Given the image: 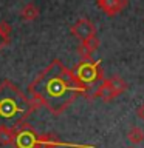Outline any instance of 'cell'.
Wrapping results in <instances>:
<instances>
[{
    "instance_id": "obj_1",
    "label": "cell",
    "mask_w": 144,
    "mask_h": 148,
    "mask_svg": "<svg viewBox=\"0 0 144 148\" xmlns=\"http://www.w3.org/2000/svg\"><path fill=\"white\" fill-rule=\"evenodd\" d=\"M85 88L59 59H54L37 77L28 85L30 99L34 108L44 106L53 116H60L79 96L88 97Z\"/></svg>"
},
{
    "instance_id": "obj_2",
    "label": "cell",
    "mask_w": 144,
    "mask_h": 148,
    "mask_svg": "<svg viewBox=\"0 0 144 148\" xmlns=\"http://www.w3.org/2000/svg\"><path fill=\"white\" fill-rule=\"evenodd\" d=\"M34 105L11 80L0 83V125L16 128L33 113Z\"/></svg>"
},
{
    "instance_id": "obj_3",
    "label": "cell",
    "mask_w": 144,
    "mask_h": 148,
    "mask_svg": "<svg viewBox=\"0 0 144 148\" xmlns=\"http://www.w3.org/2000/svg\"><path fill=\"white\" fill-rule=\"evenodd\" d=\"M73 73L79 83H82L88 90H91L93 85H96L98 82H102L105 79L101 63L93 59H81V62L74 65Z\"/></svg>"
},
{
    "instance_id": "obj_4",
    "label": "cell",
    "mask_w": 144,
    "mask_h": 148,
    "mask_svg": "<svg viewBox=\"0 0 144 148\" xmlns=\"http://www.w3.org/2000/svg\"><path fill=\"white\" fill-rule=\"evenodd\" d=\"M14 131H16V142H14L16 148H36L39 134L34 131L33 127L23 122L14 128Z\"/></svg>"
},
{
    "instance_id": "obj_5",
    "label": "cell",
    "mask_w": 144,
    "mask_h": 148,
    "mask_svg": "<svg viewBox=\"0 0 144 148\" xmlns=\"http://www.w3.org/2000/svg\"><path fill=\"white\" fill-rule=\"evenodd\" d=\"M70 32H71L78 40L85 42V40L90 39V37L96 36V26H95V23L91 20H88V18H79V20H76L74 25L70 28Z\"/></svg>"
},
{
    "instance_id": "obj_6",
    "label": "cell",
    "mask_w": 144,
    "mask_h": 148,
    "mask_svg": "<svg viewBox=\"0 0 144 148\" xmlns=\"http://www.w3.org/2000/svg\"><path fill=\"white\" fill-rule=\"evenodd\" d=\"M59 147H73V148H95V145H81V143H67L62 142L59 136L53 133L40 134L37 139L36 148H59Z\"/></svg>"
},
{
    "instance_id": "obj_7",
    "label": "cell",
    "mask_w": 144,
    "mask_h": 148,
    "mask_svg": "<svg viewBox=\"0 0 144 148\" xmlns=\"http://www.w3.org/2000/svg\"><path fill=\"white\" fill-rule=\"evenodd\" d=\"M96 5L105 16L115 17L127 6V0H96Z\"/></svg>"
},
{
    "instance_id": "obj_8",
    "label": "cell",
    "mask_w": 144,
    "mask_h": 148,
    "mask_svg": "<svg viewBox=\"0 0 144 148\" xmlns=\"http://www.w3.org/2000/svg\"><path fill=\"white\" fill-rule=\"evenodd\" d=\"M118 96L119 94L113 90V86L110 85L109 79H104V80L99 83V86L96 88V91L91 92V94H88V100L95 99V97H99V99H102L104 102H111V100H115Z\"/></svg>"
},
{
    "instance_id": "obj_9",
    "label": "cell",
    "mask_w": 144,
    "mask_h": 148,
    "mask_svg": "<svg viewBox=\"0 0 144 148\" xmlns=\"http://www.w3.org/2000/svg\"><path fill=\"white\" fill-rule=\"evenodd\" d=\"M99 45H101V40L96 36L90 37L85 42H81V45L78 46V53L81 56V59H91V54L99 48Z\"/></svg>"
},
{
    "instance_id": "obj_10",
    "label": "cell",
    "mask_w": 144,
    "mask_h": 148,
    "mask_svg": "<svg viewBox=\"0 0 144 148\" xmlns=\"http://www.w3.org/2000/svg\"><path fill=\"white\" fill-rule=\"evenodd\" d=\"M16 142V131L6 125H0V145H14Z\"/></svg>"
},
{
    "instance_id": "obj_11",
    "label": "cell",
    "mask_w": 144,
    "mask_h": 148,
    "mask_svg": "<svg viewBox=\"0 0 144 148\" xmlns=\"http://www.w3.org/2000/svg\"><path fill=\"white\" fill-rule=\"evenodd\" d=\"M39 14H40V11H39V8H37L34 3H28V5H25V6L22 8L20 17L25 22H33V20H36V18L39 17Z\"/></svg>"
},
{
    "instance_id": "obj_12",
    "label": "cell",
    "mask_w": 144,
    "mask_h": 148,
    "mask_svg": "<svg viewBox=\"0 0 144 148\" xmlns=\"http://www.w3.org/2000/svg\"><path fill=\"white\" fill-rule=\"evenodd\" d=\"M9 34H11V25L8 22H0V51L9 43Z\"/></svg>"
},
{
    "instance_id": "obj_13",
    "label": "cell",
    "mask_w": 144,
    "mask_h": 148,
    "mask_svg": "<svg viewBox=\"0 0 144 148\" xmlns=\"http://www.w3.org/2000/svg\"><path fill=\"white\" fill-rule=\"evenodd\" d=\"M127 139L132 143H141L144 140V130L139 127H132L127 133Z\"/></svg>"
},
{
    "instance_id": "obj_14",
    "label": "cell",
    "mask_w": 144,
    "mask_h": 148,
    "mask_svg": "<svg viewBox=\"0 0 144 148\" xmlns=\"http://www.w3.org/2000/svg\"><path fill=\"white\" fill-rule=\"evenodd\" d=\"M109 82H110V85L113 86V90L118 92V94H123V92L127 90V82H125L123 77H119V76L109 77Z\"/></svg>"
},
{
    "instance_id": "obj_15",
    "label": "cell",
    "mask_w": 144,
    "mask_h": 148,
    "mask_svg": "<svg viewBox=\"0 0 144 148\" xmlns=\"http://www.w3.org/2000/svg\"><path fill=\"white\" fill-rule=\"evenodd\" d=\"M136 116H138L141 120H144V103H141V105L136 108Z\"/></svg>"
},
{
    "instance_id": "obj_16",
    "label": "cell",
    "mask_w": 144,
    "mask_h": 148,
    "mask_svg": "<svg viewBox=\"0 0 144 148\" xmlns=\"http://www.w3.org/2000/svg\"><path fill=\"white\" fill-rule=\"evenodd\" d=\"M129 148H133V147H129Z\"/></svg>"
}]
</instances>
